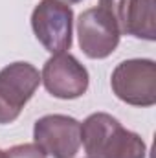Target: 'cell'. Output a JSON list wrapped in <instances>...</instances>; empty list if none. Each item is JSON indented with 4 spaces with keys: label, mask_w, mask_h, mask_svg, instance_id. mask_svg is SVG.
I'll return each mask as SVG.
<instances>
[{
    "label": "cell",
    "mask_w": 156,
    "mask_h": 158,
    "mask_svg": "<svg viewBox=\"0 0 156 158\" xmlns=\"http://www.w3.org/2000/svg\"><path fill=\"white\" fill-rule=\"evenodd\" d=\"M81 142L88 158H145V142L107 112L90 114L81 125Z\"/></svg>",
    "instance_id": "6da1fadb"
},
{
    "label": "cell",
    "mask_w": 156,
    "mask_h": 158,
    "mask_svg": "<svg viewBox=\"0 0 156 158\" xmlns=\"http://www.w3.org/2000/svg\"><path fill=\"white\" fill-rule=\"evenodd\" d=\"M117 98L134 107L156 103V64L151 59H129L116 66L110 79Z\"/></svg>",
    "instance_id": "7a4b0ae2"
},
{
    "label": "cell",
    "mask_w": 156,
    "mask_h": 158,
    "mask_svg": "<svg viewBox=\"0 0 156 158\" xmlns=\"http://www.w3.org/2000/svg\"><path fill=\"white\" fill-rule=\"evenodd\" d=\"M74 11L61 0H40L31 15L35 37L50 53L66 52L72 46Z\"/></svg>",
    "instance_id": "3957f363"
},
{
    "label": "cell",
    "mask_w": 156,
    "mask_h": 158,
    "mask_svg": "<svg viewBox=\"0 0 156 158\" xmlns=\"http://www.w3.org/2000/svg\"><path fill=\"white\" fill-rule=\"evenodd\" d=\"M39 83V70L30 63H13L0 70V123H11L18 118Z\"/></svg>",
    "instance_id": "277c9868"
},
{
    "label": "cell",
    "mask_w": 156,
    "mask_h": 158,
    "mask_svg": "<svg viewBox=\"0 0 156 158\" xmlns=\"http://www.w3.org/2000/svg\"><path fill=\"white\" fill-rule=\"evenodd\" d=\"M33 138L53 158H74L81 147V123L64 114H48L37 119Z\"/></svg>",
    "instance_id": "5b68a950"
},
{
    "label": "cell",
    "mask_w": 156,
    "mask_h": 158,
    "mask_svg": "<svg viewBox=\"0 0 156 158\" xmlns=\"http://www.w3.org/2000/svg\"><path fill=\"white\" fill-rule=\"evenodd\" d=\"M40 81L53 98L76 99L88 88V72L74 55L61 52L44 63Z\"/></svg>",
    "instance_id": "8992f818"
},
{
    "label": "cell",
    "mask_w": 156,
    "mask_h": 158,
    "mask_svg": "<svg viewBox=\"0 0 156 158\" xmlns=\"http://www.w3.org/2000/svg\"><path fill=\"white\" fill-rule=\"evenodd\" d=\"M79 46L90 59H105L116 50L119 42V30L114 20L101 9L90 7L81 13L77 20Z\"/></svg>",
    "instance_id": "52a82bcc"
},
{
    "label": "cell",
    "mask_w": 156,
    "mask_h": 158,
    "mask_svg": "<svg viewBox=\"0 0 156 158\" xmlns=\"http://www.w3.org/2000/svg\"><path fill=\"white\" fill-rule=\"evenodd\" d=\"M119 33L154 40V0H99V6Z\"/></svg>",
    "instance_id": "ba28073f"
},
{
    "label": "cell",
    "mask_w": 156,
    "mask_h": 158,
    "mask_svg": "<svg viewBox=\"0 0 156 158\" xmlns=\"http://www.w3.org/2000/svg\"><path fill=\"white\" fill-rule=\"evenodd\" d=\"M9 158H46V153L37 143H22L15 145L7 151Z\"/></svg>",
    "instance_id": "9c48e42d"
},
{
    "label": "cell",
    "mask_w": 156,
    "mask_h": 158,
    "mask_svg": "<svg viewBox=\"0 0 156 158\" xmlns=\"http://www.w3.org/2000/svg\"><path fill=\"white\" fill-rule=\"evenodd\" d=\"M0 158H9L7 151H2V149H0Z\"/></svg>",
    "instance_id": "30bf717a"
},
{
    "label": "cell",
    "mask_w": 156,
    "mask_h": 158,
    "mask_svg": "<svg viewBox=\"0 0 156 158\" xmlns=\"http://www.w3.org/2000/svg\"><path fill=\"white\" fill-rule=\"evenodd\" d=\"M68 2H72V4H76V2H81V0H68Z\"/></svg>",
    "instance_id": "8fae6325"
}]
</instances>
